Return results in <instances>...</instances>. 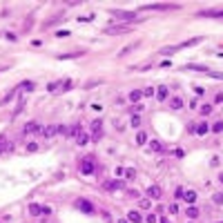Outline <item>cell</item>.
<instances>
[{
    "label": "cell",
    "instance_id": "6da1fadb",
    "mask_svg": "<svg viewBox=\"0 0 223 223\" xmlns=\"http://www.w3.org/2000/svg\"><path fill=\"white\" fill-rule=\"evenodd\" d=\"M134 27L127 22V25H114V27H105V34L107 36H118V34H127V31H132Z\"/></svg>",
    "mask_w": 223,
    "mask_h": 223
},
{
    "label": "cell",
    "instance_id": "7a4b0ae2",
    "mask_svg": "<svg viewBox=\"0 0 223 223\" xmlns=\"http://www.w3.org/2000/svg\"><path fill=\"white\" fill-rule=\"evenodd\" d=\"M94 165H96V159H94V154H89L83 163H81V174H85V176H89L92 172H94Z\"/></svg>",
    "mask_w": 223,
    "mask_h": 223
},
{
    "label": "cell",
    "instance_id": "3957f363",
    "mask_svg": "<svg viewBox=\"0 0 223 223\" xmlns=\"http://www.w3.org/2000/svg\"><path fill=\"white\" fill-rule=\"evenodd\" d=\"M34 132H36V134H42V132H45V127L40 125L38 120H29L27 125L22 127V134H34Z\"/></svg>",
    "mask_w": 223,
    "mask_h": 223
},
{
    "label": "cell",
    "instance_id": "277c9868",
    "mask_svg": "<svg viewBox=\"0 0 223 223\" xmlns=\"http://www.w3.org/2000/svg\"><path fill=\"white\" fill-rule=\"evenodd\" d=\"M76 208H78L81 212H85V214H94V212H96L94 203L87 201V199H76Z\"/></svg>",
    "mask_w": 223,
    "mask_h": 223
},
{
    "label": "cell",
    "instance_id": "5b68a950",
    "mask_svg": "<svg viewBox=\"0 0 223 223\" xmlns=\"http://www.w3.org/2000/svg\"><path fill=\"white\" fill-rule=\"evenodd\" d=\"M101 136H103V120L96 118V120H92V138L98 141Z\"/></svg>",
    "mask_w": 223,
    "mask_h": 223
},
{
    "label": "cell",
    "instance_id": "8992f818",
    "mask_svg": "<svg viewBox=\"0 0 223 223\" xmlns=\"http://www.w3.org/2000/svg\"><path fill=\"white\" fill-rule=\"evenodd\" d=\"M199 18H223V9H205L196 14Z\"/></svg>",
    "mask_w": 223,
    "mask_h": 223
},
{
    "label": "cell",
    "instance_id": "52a82bcc",
    "mask_svg": "<svg viewBox=\"0 0 223 223\" xmlns=\"http://www.w3.org/2000/svg\"><path fill=\"white\" fill-rule=\"evenodd\" d=\"M147 152H150V154H161L163 152V143L161 141H150V143H147Z\"/></svg>",
    "mask_w": 223,
    "mask_h": 223
},
{
    "label": "cell",
    "instance_id": "ba28073f",
    "mask_svg": "<svg viewBox=\"0 0 223 223\" xmlns=\"http://www.w3.org/2000/svg\"><path fill=\"white\" fill-rule=\"evenodd\" d=\"M114 16L120 18V20H134L136 18V11H118V9H114Z\"/></svg>",
    "mask_w": 223,
    "mask_h": 223
},
{
    "label": "cell",
    "instance_id": "9c48e42d",
    "mask_svg": "<svg viewBox=\"0 0 223 223\" xmlns=\"http://www.w3.org/2000/svg\"><path fill=\"white\" fill-rule=\"evenodd\" d=\"M183 201H185L187 205H194V203H196V192H194V190H185V192H183Z\"/></svg>",
    "mask_w": 223,
    "mask_h": 223
},
{
    "label": "cell",
    "instance_id": "30bf717a",
    "mask_svg": "<svg viewBox=\"0 0 223 223\" xmlns=\"http://www.w3.org/2000/svg\"><path fill=\"white\" fill-rule=\"evenodd\" d=\"M161 194H163V190H161L159 185L147 187V199H161Z\"/></svg>",
    "mask_w": 223,
    "mask_h": 223
},
{
    "label": "cell",
    "instance_id": "8fae6325",
    "mask_svg": "<svg viewBox=\"0 0 223 223\" xmlns=\"http://www.w3.org/2000/svg\"><path fill=\"white\" fill-rule=\"evenodd\" d=\"M141 9H156V11H161V9H179V5H143Z\"/></svg>",
    "mask_w": 223,
    "mask_h": 223
},
{
    "label": "cell",
    "instance_id": "7c38bea8",
    "mask_svg": "<svg viewBox=\"0 0 223 223\" xmlns=\"http://www.w3.org/2000/svg\"><path fill=\"white\" fill-rule=\"evenodd\" d=\"M120 187H125V183H123V181H107V183H105V190H107V192H116V190H120Z\"/></svg>",
    "mask_w": 223,
    "mask_h": 223
},
{
    "label": "cell",
    "instance_id": "4fadbf2b",
    "mask_svg": "<svg viewBox=\"0 0 223 223\" xmlns=\"http://www.w3.org/2000/svg\"><path fill=\"white\" fill-rule=\"evenodd\" d=\"M127 221H132V223H143V216H141L138 210H130V212H127Z\"/></svg>",
    "mask_w": 223,
    "mask_h": 223
},
{
    "label": "cell",
    "instance_id": "5bb4252c",
    "mask_svg": "<svg viewBox=\"0 0 223 223\" xmlns=\"http://www.w3.org/2000/svg\"><path fill=\"white\" fill-rule=\"evenodd\" d=\"M203 38L201 36H196V38H190V40H185V42H181V45H176V49H183V47H194V45H199Z\"/></svg>",
    "mask_w": 223,
    "mask_h": 223
},
{
    "label": "cell",
    "instance_id": "9a60e30c",
    "mask_svg": "<svg viewBox=\"0 0 223 223\" xmlns=\"http://www.w3.org/2000/svg\"><path fill=\"white\" fill-rule=\"evenodd\" d=\"M194 132H196V134H199V136H205V134L210 132V125H208V123H203V120H201V123H199V125H196V127H194Z\"/></svg>",
    "mask_w": 223,
    "mask_h": 223
},
{
    "label": "cell",
    "instance_id": "2e32d148",
    "mask_svg": "<svg viewBox=\"0 0 223 223\" xmlns=\"http://www.w3.org/2000/svg\"><path fill=\"white\" fill-rule=\"evenodd\" d=\"M170 107H172V109H181V107H183V98H181V96H172V98H170Z\"/></svg>",
    "mask_w": 223,
    "mask_h": 223
},
{
    "label": "cell",
    "instance_id": "e0dca14e",
    "mask_svg": "<svg viewBox=\"0 0 223 223\" xmlns=\"http://www.w3.org/2000/svg\"><path fill=\"white\" fill-rule=\"evenodd\" d=\"M89 138H92V136H89L87 132H81V134L76 136V145H81V147H83V145H87V143H89Z\"/></svg>",
    "mask_w": 223,
    "mask_h": 223
},
{
    "label": "cell",
    "instance_id": "ac0fdd59",
    "mask_svg": "<svg viewBox=\"0 0 223 223\" xmlns=\"http://www.w3.org/2000/svg\"><path fill=\"white\" fill-rule=\"evenodd\" d=\"M56 134H58V125H49V127H45V132H42L45 138H52V136H56Z\"/></svg>",
    "mask_w": 223,
    "mask_h": 223
},
{
    "label": "cell",
    "instance_id": "d6986e66",
    "mask_svg": "<svg viewBox=\"0 0 223 223\" xmlns=\"http://www.w3.org/2000/svg\"><path fill=\"white\" fill-rule=\"evenodd\" d=\"M127 98H130V103H138L141 98H143V92H141V89H132Z\"/></svg>",
    "mask_w": 223,
    "mask_h": 223
},
{
    "label": "cell",
    "instance_id": "ffe728a7",
    "mask_svg": "<svg viewBox=\"0 0 223 223\" xmlns=\"http://www.w3.org/2000/svg\"><path fill=\"white\" fill-rule=\"evenodd\" d=\"M185 214H187L190 219H196V216L201 214V210L196 208V205H187V208H185Z\"/></svg>",
    "mask_w": 223,
    "mask_h": 223
},
{
    "label": "cell",
    "instance_id": "44dd1931",
    "mask_svg": "<svg viewBox=\"0 0 223 223\" xmlns=\"http://www.w3.org/2000/svg\"><path fill=\"white\" fill-rule=\"evenodd\" d=\"M167 96H170V92H167V87H165V85L156 87V98H159V101H165Z\"/></svg>",
    "mask_w": 223,
    "mask_h": 223
},
{
    "label": "cell",
    "instance_id": "7402d4cb",
    "mask_svg": "<svg viewBox=\"0 0 223 223\" xmlns=\"http://www.w3.org/2000/svg\"><path fill=\"white\" fill-rule=\"evenodd\" d=\"M138 208H141V210H150V208H152V201H150V199H141V201H138Z\"/></svg>",
    "mask_w": 223,
    "mask_h": 223
},
{
    "label": "cell",
    "instance_id": "603a6c76",
    "mask_svg": "<svg viewBox=\"0 0 223 223\" xmlns=\"http://www.w3.org/2000/svg\"><path fill=\"white\" fill-rule=\"evenodd\" d=\"M5 150H11V145L5 141V136H0V154H3Z\"/></svg>",
    "mask_w": 223,
    "mask_h": 223
},
{
    "label": "cell",
    "instance_id": "cb8c5ba5",
    "mask_svg": "<svg viewBox=\"0 0 223 223\" xmlns=\"http://www.w3.org/2000/svg\"><path fill=\"white\" fill-rule=\"evenodd\" d=\"M185 69H192V71H208V67H205V65H187Z\"/></svg>",
    "mask_w": 223,
    "mask_h": 223
},
{
    "label": "cell",
    "instance_id": "d4e9b609",
    "mask_svg": "<svg viewBox=\"0 0 223 223\" xmlns=\"http://www.w3.org/2000/svg\"><path fill=\"white\" fill-rule=\"evenodd\" d=\"M76 56H83V52H78V54H60L58 60H69V58H76Z\"/></svg>",
    "mask_w": 223,
    "mask_h": 223
},
{
    "label": "cell",
    "instance_id": "484cf974",
    "mask_svg": "<svg viewBox=\"0 0 223 223\" xmlns=\"http://www.w3.org/2000/svg\"><path fill=\"white\" fill-rule=\"evenodd\" d=\"M136 143H138V145H145V143H147V136H145V132H138V134H136Z\"/></svg>",
    "mask_w": 223,
    "mask_h": 223
},
{
    "label": "cell",
    "instance_id": "4316f807",
    "mask_svg": "<svg viewBox=\"0 0 223 223\" xmlns=\"http://www.w3.org/2000/svg\"><path fill=\"white\" fill-rule=\"evenodd\" d=\"M29 212H31V214H34V216H38V214H40V212H42V208H38V205H36V203H31V205H29Z\"/></svg>",
    "mask_w": 223,
    "mask_h": 223
},
{
    "label": "cell",
    "instance_id": "83f0119b",
    "mask_svg": "<svg viewBox=\"0 0 223 223\" xmlns=\"http://www.w3.org/2000/svg\"><path fill=\"white\" fill-rule=\"evenodd\" d=\"M154 94H156L154 87H145V89H143V96H145V98H150V96H154Z\"/></svg>",
    "mask_w": 223,
    "mask_h": 223
},
{
    "label": "cell",
    "instance_id": "f1b7e54d",
    "mask_svg": "<svg viewBox=\"0 0 223 223\" xmlns=\"http://www.w3.org/2000/svg\"><path fill=\"white\" fill-rule=\"evenodd\" d=\"M212 132H216V134H221V132H223V123H221V120H216L214 125H212Z\"/></svg>",
    "mask_w": 223,
    "mask_h": 223
},
{
    "label": "cell",
    "instance_id": "f546056e",
    "mask_svg": "<svg viewBox=\"0 0 223 223\" xmlns=\"http://www.w3.org/2000/svg\"><path fill=\"white\" fill-rule=\"evenodd\" d=\"M199 112H201V116H208V114L212 112V105H201V109H199Z\"/></svg>",
    "mask_w": 223,
    "mask_h": 223
},
{
    "label": "cell",
    "instance_id": "4dcf8cb0",
    "mask_svg": "<svg viewBox=\"0 0 223 223\" xmlns=\"http://www.w3.org/2000/svg\"><path fill=\"white\" fill-rule=\"evenodd\" d=\"M58 87H63V85H60V81H58V83L54 81V83H49V85H47V89H49V92H56Z\"/></svg>",
    "mask_w": 223,
    "mask_h": 223
},
{
    "label": "cell",
    "instance_id": "1f68e13d",
    "mask_svg": "<svg viewBox=\"0 0 223 223\" xmlns=\"http://www.w3.org/2000/svg\"><path fill=\"white\" fill-rule=\"evenodd\" d=\"M212 201H214L216 205H223V194H214V196H212Z\"/></svg>",
    "mask_w": 223,
    "mask_h": 223
},
{
    "label": "cell",
    "instance_id": "d6a6232c",
    "mask_svg": "<svg viewBox=\"0 0 223 223\" xmlns=\"http://www.w3.org/2000/svg\"><path fill=\"white\" fill-rule=\"evenodd\" d=\"M130 123H132V127H138V125H141V116H132Z\"/></svg>",
    "mask_w": 223,
    "mask_h": 223
},
{
    "label": "cell",
    "instance_id": "836d02e7",
    "mask_svg": "<svg viewBox=\"0 0 223 223\" xmlns=\"http://www.w3.org/2000/svg\"><path fill=\"white\" fill-rule=\"evenodd\" d=\"M208 74H210L212 78H221L223 81V71H208Z\"/></svg>",
    "mask_w": 223,
    "mask_h": 223
},
{
    "label": "cell",
    "instance_id": "e575fe53",
    "mask_svg": "<svg viewBox=\"0 0 223 223\" xmlns=\"http://www.w3.org/2000/svg\"><path fill=\"white\" fill-rule=\"evenodd\" d=\"M125 176H127V179H134V176H136V172H134V167L125 170Z\"/></svg>",
    "mask_w": 223,
    "mask_h": 223
},
{
    "label": "cell",
    "instance_id": "d590c367",
    "mask_svg": "<svg viewBox=\"0 0 223 223\" xmlns=\"http://www.w3.org/2000/svg\"><path fill=\"white\" fill-rule=\"evenodd\" d=\"M27 152H38V145H36V143H29V145H27Z\"/></svg>",
    "mask_w": 223,
    "mask_h": 223
},
{
    "label": "cell",
    "instance_id": "8d00e7d4",
    "mask_svg": "<svg viewBox=\"0 0 223 223\" xmlns=\"http://www.w3.org/2000/svg\"><path fill=\"white\" fill-rule=\"evenodd\" d=\"M219 103H223V94H216L214 96V105H219Z\"/></svg>",
    "mask_w": 223,
    "mask_h": 223
},
{
    "label": "cell",
    "instance_id": "74e56055",
    "mask_svg": "<svg viewBox=\"0 0 223 223\" xmlns=\"http://www.w3.org/2000/svg\"><path fill=\"white\" fill-rule=\"evenodd\" d=\"M183 154H185V150H181V147H176V150H174V156H179V159H181Z\"/></svg>",
    "mask_w": 223,
    "mask_h": 223
},
{
    "label": "cell",
    "instance_id": "f35d334b",
    "mask_svg": "<svg viewBox=\"0 0 223 223\" xmlns=\"http://www.w3.org/2000/svg\"><path fill=\"white\" fill-rule=\"evenodd\" d=\"M147 223H156V214H147Z\"/></svg>",
    "mask_w": 223,
    "mask_h": 223
},
{
    "label": "cell",
    "instance_id": "ab89813d",
    "mask_svg": "<svg viewBox=\"0 0 223 223\" xmlns=\"http://www.w3.org/2000/svg\"><path fill=\"white\" fill-rule=\"evenodd\" d=\"M20 89H27V92H29V89H34V83H25Z\"/></svg>",
    "mask_w": 223,
    "mask_h": 223
},
{
    "label": "cell",
    "instance_id": "60d3db41",
    "mask_svg": "<svg viewBox=\"0 0 223 223\" xmlns=\"http://www.w3.org/2000/svg\"><path fill=\"white\" fill-rule=\"evenodd\" d=\"M170 212H172V214H176V212H179V205H176V203H174V205H170Z\"/></svg>",
    "mask_w": 223,
    "mask_h": 223
},
{
    "label": "cell",
    "instance_id": "b9f144b4",
    "mask_svg": "<svg viewBox=\"0 0 223 223\" xmlns=\"http://www.w3.org/2000/svg\"><path fill=\"white\" fill-rule=\"evenodd\" d=\"M183 192H185L183 187H176V192H174V194H176V196H179V199H181V196H183Z\"/></svg>",
    "mask_w": 223,
    "mask_h": 223
},
{
    "label": "cell",
    "instance_id": "7bdbcfd3",
    "mask_svg": "<svg viewBox=\"0 0 223 223\" xmlns=\"http://www.w3.org/2000/svg\"><path fill=\"white\" fill-rule=\"evenodd\" d=\"M71 85H74V83H71V81H67V83H63V89H71Z\"/></svg>",
    "mask_w": 223,
    "mask_h": 223
},
{
    "label": "cell",
    "instance_id": "ee69618b",
    "mask_svg": "<svg viewBox=\"0 0 223 223\" xmlns=\"http://www.w3.org/2000/svg\"><path fill=\"white\" fill-rule=\"evenodd\" d=\"M116 223H130V221H127V219H120V221H116Z\"/></svg>",
    "mask_w": 223,
    "mask_h": 223
},
{
    "label": "cell",
    "instance_id": "f6af8a7d",
    "mask_svg": "<svg viewBox=\"0 0 223 223\" xmlns=\"http://www.w3.org/2000/svg\"><path fill=\"white\" fill-rule=\"evenodd\" d=\"M219 179H221V183H223V174H219Z\"/></svg>",
    "mask_w": 223,
    "mask_h": 223
},
{
    "label": "cell",
    "instance_id": "bcb514c9",
    "mask_svg": "<svg viewBox=\"0 0 223 223\" xmlns=\"http://www.w3.org/2000/svg\"><path fill=\"white\" fill-rule=\"evenodd\" d=\"M161 223H170V221H167V219H163V221H161Z\"/></svg>",
    "mask_w": 223,
    "mask_h": 223
},
{
    "label": "cell",
    "instance_id": "7dc6e473",
    "mask_svg": "<svg viewBox=\"0 0 223 223\" xmlns=\"http://www.w3.org/2000/svg\"><path fill=\"white\" fill-rule=\"evenodd\" d=\"M219 223H223V221H219Z\"/></svg>",
    "mask_w": 223,
    "mask_h": 223
}]
</instances>
